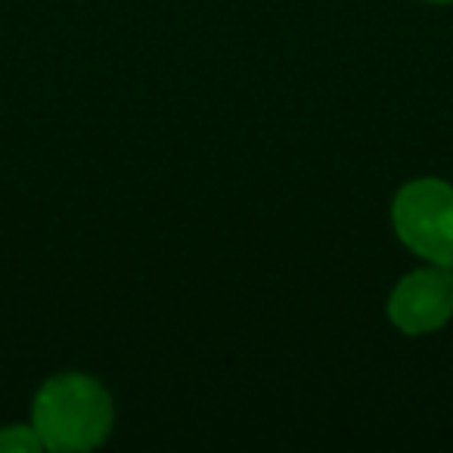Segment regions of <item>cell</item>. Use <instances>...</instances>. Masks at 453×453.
<instances>
[{
	"mask_svg": "<svg viewBox=\"0 0 453 453\" xmlns=\"http://www.w3.org/2000/svg\"><path fill=\"white\" fill-rule=\"evenodd\" d=\"M453 317V271L450 267H422L391 289L388 320L407 335H428Z\"/></svg>",
	"mask_w": 453,
	"mask_h": 453,
	"instance_id": "cell-3",
	"label": "cell"
},
{
	"mask_svg": "<svg viewBox=\"0 0 453 453\" xmlns=\"http://www.w3.org/2000/svg\"><path fill=\"white\" fill-rule=\"evenodd\" d=\"M391 224L403 246L428 265L453 267V187L438 177L410 180L391 205Z\"/></svg>",
	"mask_w": 453,
	"mask_h": 453,
	"instance_id": "cell-2",
	"label": "cell"
},
{
	"mask_svg": "<svg viewBox=\"0 0 453 453\" xmlns=\"http://www.w3.org/2000/svg\"><path fill=\"white\" fill-rule=\"evenodd\" d=\"M432 4H450V0H432Z\"/></svg>",
	"mask_w": 453,
	"mask_h": 453,
	"instance_id": "cell-5",
	"label": "cell"
},
{
	"mask_svg": "<svg viewBox=\"0 0 453 453\" xmlns=\"http://www.w3.org/2000/svg\"><path fill=\"white\" fill-rule=\"evenodd\" d=\"M44 450L35 426H7L0 428V453H38Z\"/></svg>",
	"mask_w": 453,
	"mask_h": 453,
	"instance_id": "cell-4",
	"label": "cell"
},
{
	"mask_svg": "<svg viewBox=\"0 0 453 453\" xmlns=\"http://www.w3.org/2000/svg\"><path fill=\"white\" fill-rule=\"evenodd\" d=\"M115 407L109 391L88 372H63L35 395L32 426L41 444L57 453H84L109 438Z\"/></svg>",
	"mask_w": 453,
	"mask_h": 453,
	"instance_id": "cell-1",
	"label": "cell"
}]
</instances>
